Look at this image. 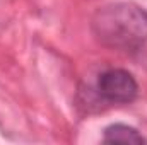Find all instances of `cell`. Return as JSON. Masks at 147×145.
Returning a JSON list of instances; mask_svg holds the SVG:
<instances>
[{"instance_id": "1", "label": "cell", "mask_w": 147, "mask_h": 145, "mask_svg": "<svg viewBox=\"0 0 147 145\" xmlns=\"http://www.w3.org/2000/svg\"><path fill=\"white\" fill-rule=\"evenodd\" d=\"M91 31L105 48L137 51L147 41V10L132 2L108 3L92 15Z\"/></svg>"}, {"instance_id": "2", "label": "cell", "mask_w": 147, "mask_h": 145, "mask_svg": "<svg viewBox=\"0 0 147 145\" xmlns=\"http://www.w3.org/2000/svg\"><path fill=\"white\" fill-rule=\"evenodd\" d=\"M96 94L106 104H130L139 94V84L130 72L123 68H110L99 73Z\"/></svg>"}, {"instance_id": "3", "label": "cell", "mask_w": 147, "mask_h": 145, "mask_svg": "<svg viewBox=\"0 0 147 145\" xmlns=\"http://www.w3.org/2000/svg\"><path fill=\"white\" fill-rule=\"evenodd\" d=\"M105 144H147V138L134 126L123 123H113L105 128Z\"/></svg>"}]
</instances>
